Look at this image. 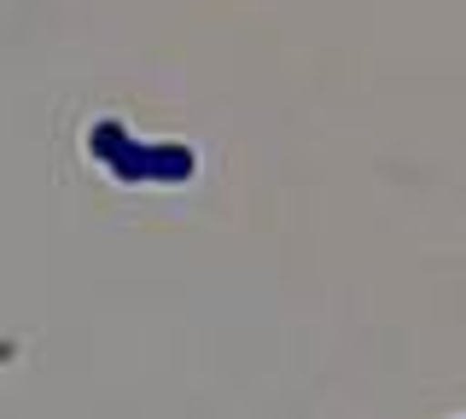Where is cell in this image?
<instances>
[{
    "instance_id": "obj_1",
    "label": "cell",
    "mask_w": 466,
    "mask_h": 419,
    "mask_svg": "<svg viewBox=\"0 0 466 419\" xmlns=\"http://www.w3.org/2000/svg\"><path fill=\"white\" fill-rule=\"evenodd\" d=\"M94 157L123 181H187L193 175V152L187 146H135L116 123H99L94 128Z\"/></svg>"
}]
</instances>
